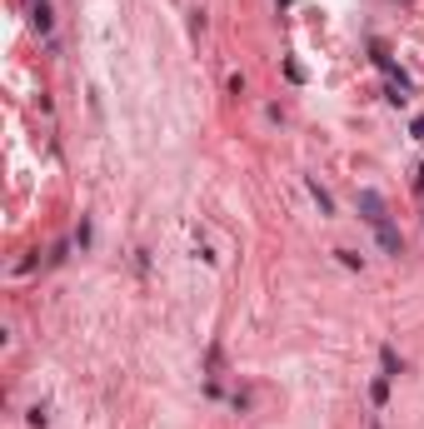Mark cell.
Returning <instances> with one entry per match:
<instances>
[{"instance_id":"6da1fadb","label":"cell","mask_w":424,"mask_h":429,"mask_svg":"<svg viewBox=\"0 0 424 429\" xmlns=\"http://www.w3.org/2000/svg\"><path fill=\"white\" fill-rule=\"evenodd\" d=\"M354 205H359V214H364L369 225H385V220H390V214H385V200H380V190H359V195H354Z\"/></svg>"},{"instance_id":"7a4b0ae2","label":"cell","mask_w":424,"mask_h":429,"mask_svg":"<svg viewBox=\"0 0 424 429\" xmlns=\"http://www.w3.org/2000/svg\"><path fill=\"white\" fill-rule=\"evenodd\" d=\"M375 240H380V250H385V255H394V260L404 255V240H399V230H394L390 220H385V225H375Z\"/></svg>"},{"instance_id":"3957f363","label":"cell","mask_w":424,"mask_h":429,"mask_svg":"<svg viewBox=\"0 0 424 429\" xmlns=\"http://www.w3.org/2000/svg\"><path fill=\"white\" fill-rule=\"evenodd\" d=\"M30 20H35V30H40V35H50V20H56V15H50L45 0H35V6H30Z\"/></svg>"},{"instance_id":"277c9868","label":"cell","mask_w":424,"mask_h":429,"mask_svg":"<svg viewBox=\"0 0 424 429\" xmlns=\"http://www.w3.org/2000/svg\"><path fill=\"white\" fill-rule=\"evenodd\" d=\"M309 195H314V205H320V214H335V200H330V190L320 180H309Z\"/></svg>"},{"instance_id":"5b68a950","label":"cell","mask_w":424,"mask_h":429,"mask_svg":"<svg viewBox=\"0 0 424 429\" xmlns=\"http://www.w3.org/2000/svg\"><path fill=\"white\" fill-rule=\"evenodd\" d=\"M380 364H385V380H394V374H399V354H394V350H385Z\"/></svg>"},{"instance_id":"8992f818","label":"cell","mask_w":424,"mask_h":429,"mask_svg":"<svg viewBox=\"0 0 424 429\" xmlns=\"http://www.w3.org/2000/svg\"><path fill=\"white\" fill-rule=\"evenodd\" d=\"M25 419H30V429H45V419H50V414H45V404H35Z\"/></svg>"},{"instance_id":"52a82bcc","label":"cell","mask_w":424,"mask_h":429,"mask_svg":"<svg viewBox=\"0 0 424 429\" xmlns=\"http://www.w3.org/2000/svg\"><path fill=\"white\" fill-rule=\"evenodd\" d=\"M409 130H414V140H424V115H419V120H414Z\"/></svg>"}]
</instances>
